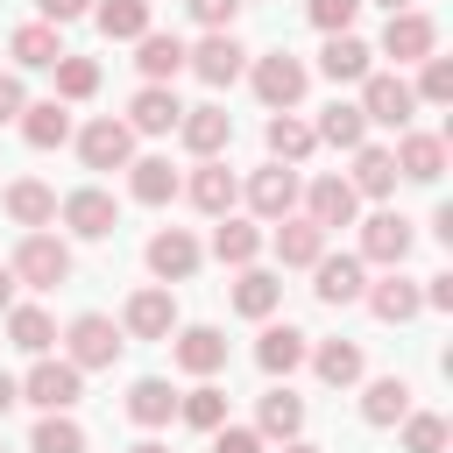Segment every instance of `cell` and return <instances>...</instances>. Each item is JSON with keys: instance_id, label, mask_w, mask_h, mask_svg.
<instances>
[{"instance_id": "1", "label": "cell", "mask_w": 453, "mask_h": 453, "mask_svg": "<svg viewBox=\"0 0 453 453\" xmlns=\"http://www.w3.org/2000/svg\"><path fill=\"white\" fill-rule=\"evenodd\" d=\"M248 85H255V99H262L269 113H297L311 71H304V57H290V50H262V57L248 64Z\"/></svg>"}, {"instance_id": "2", "label": "cell", "mask_w": 453, "mask_h": 453, "mask_svg": "<svg viewBox=\"0 0 453 453\" xmlns=\"http://www.w3.org/2000/svg\"><path fill=\"white\" fill-rule=\"evenodd\" d=\"M120 347H127V333H120L106 311H78V319L64 326V361H71L78 375H85V368H113Z\"/></svg>"}, {"instance_id": "3", "label": "cell", "mask_w": 453, "mask_h": 453, "mask_svg": "<svg viewBox=\"0 0 453 453\" xmlns=\"http://www.w3.org/2000/svg\"><path fill=\"white\" fill-rule=\"evenodd\" d=\"M14 283H28V290H57V283H71V241H57V234H21V248H14Z\"/></svg>"}, {"instance_id": "4", "label": "cell", "mask_w": 453, "mask_h": 453, "mask_svg": "<svg viewBox=\"0 0 453 453\" xmlns=\"http://www.w3.org/2000/svg\"><path fill=\"white\" fill-rule=\"evenodd\" d=\"M354 106H361V120H368V127H396V134H403V127H411V113H418V92H411L396 71H368Z\"/></svg>"}, {"instance_id": "5", "label": "cell", "mask_w": 453, "mask_h": 453, "mask_svg": "<svg viewBox=\"0 0 453 453\" xmlns=\"http://www.w3.org/2000/svg\"><path fill=\"white\" fill-rule=\"evenodd\" d=\"M411 248H418V226H411L403 212H389V205H382V212H368V219H361V248H354L361 262H375V269H403V262H411Z\"/></svg>"}, {"instance_id": "6", "label": "cell", "mask_w": 453, "mask_h": 453, "mask_svg": "<svg viewBox=\"0 0 453 453\" xmlns=\"http://www.w3.org/2000/svg\"><path fill=\"white\" fill-rule=\"evenodd\" d=\"M184 71H198L212 92H226V85L248 71V50L234 42V28H212V35H198V42L184 50Z\"/></svg>"}, {"instance_id": "7", "label": "cell", "mask_w": 453, "mask_h": 453, "mask_svg": "<svg viewBox=\"0 0 453 453\" xmlns=\"http://www.w3.org/2000/svg\"><path fill=\"white\" fill-rule=\"evenodd\" d=\"M297 198H304V184H297V170H290V163H262V170L248 177V212H255L262 226L290 219V212H297Z\"/></svg>"}, {"instance_id": "8", "label": "cell", "mask_w": 453, "mask_h": 453, "mask_svg": "<svg viewBox=\"0 0 453 453\" xmlns=\"http://www.w3.org/2000/svg\"><path fill=\"white\" fill-rule=\"evenodd\" d=\"M57 219H64L78 241H106V234L120 226V205H113V191H99V184H78L71 198H57Z\"/></svg>"}, {"instance_id": "9", "label": "cell", "mask_w": 453, "mask_h": 453, "mask_svg": "<svg viewBox=\"0 0 453 453\" xmlns=\"http://www.w3.org/2000/svg\"><path fill=\"white\" fill-rule=\"evenodd\" d=\"M78 396H85V375H78L71 361H50V354H42V361L21 375V403H35V411H71Z\"/></svg>"}, {"instance_id": "10", "label": "cell", "mask_w": 453, "mask_h": 453, "mask_svg": "<svg viewBox=\"0 0 453 453\" xmlns=\"http://www.w3.org/2000/svg\"><path fill=\"white\" fill-rule=\"evenodd\" d=\"M382 57H396V64H425V57H439V21L418 14V7L389 14V21H382Z\"/></svg>"}, {"instance_id": "11", "label": "cell", "mask_w": 453, "mask_h": 453, "mask_svg": "<svg viewBox=\"0 0 453 453\" xmlns=\"http://www.w3.org/2000/svg\"><path fill=\"white\" fill-rule=\"evenodd\" d=\"M78 156H85V170H127V163H134V134H127V120H113V113L85 120V127H78Z\"/></svg>"}, {"instance_id": "12", "label": "cell", "mask_w": 453, "mask_h": 453, "mask_svg": "<svg viewBox=\"0 0 453 453\" xmlns=\"http://www.w3.org/2000/svg\"><path fill=\"white\" fill-rule=\"evenodd\" d=\"M142 262H149L156 283H191V276H198V241H191L184 226H156L149 248H142Z\"/></svg>"}, {"instance_id": "13", "label": "cell", "mask_w": 453, "mask_h": 453, "mask_svg": "<svg viewBox=\"0 0 453 453\" xmlns=\"http://www.w3.org/2000/svg\"><path fill=\"white\" fill-rule=\"evenodd\" d=\"M361 290H368V262L361 255H319L311 262V297L319 304H361Z\"/></svg>"}, {"instance_id": "14", "label": "cell", "mask_w": 453, "mask_h": 453, "mask_svg": "<svg viewBox=\"0 0 453 453\" xmlns=\"http://www.w3.org/2000/svg\"><path fill=\"white\" fill-rule=\"evenodd\" d=\"M120 333H127V340H170V333H177V297H170V283L134 290L127 311H120Z\"/></svg>"}, {"instance_id": "15", "label": "cell", "mask_w": 453, "mask_h": 453, "mask_svg": "<svg viewBox=\"0 0 453 453\" xmlns=\"http://www.w3.org/2000/svg\"><path fill=\"white\" fill-rule=\"evenodd\" d=\"M177 142L198 156V163H212V156H226V142H234V113L226 106H184V120H177Z\"/></svg>"}, {"instance_id": "16", "label": "cell", "mask_w": 453, "mask_h": 453, "mask_svg": "<svg viewBox=\"0 0 453 453\" xmlns=\"http://www.w3.org/2000/svg\"><path fill=\"white\" fill-rule=\"evenodd\" d=\"M354 212H361V198H354V184H347V177H311V191H304V219H311L319 234L354 226Z\"/></svg>"}, {"instance_id": "17", "label": "cell", "mask_w": 453, "mask_h": 453, "mask_svg": "<svg viewBox=\"0 0 453 453\" xmlns=\"http://www.w3.org/2000/svg\"><path fill=\"white\" fill-rule=\"evenodd\" d=\"M361 297H368V311H375L382 326H411V319L425 311V297H418V276H403V269H382V283H368Z\"/></svg>"}, {"instance_id": "18", "label": "cell", "mask_w": 453, "mask_h": 453, "mask_svg": "<svg viewBox=\"0 0 453 453\" xmlns=\"http://www.w3.org/2000/svg\"><path fill=\"white\" fill-rule=\"evenodd\" d=\"M177 120H184V99L170 85H142L127 99V134H177Z\"/></svg>"}, {"instance_id": "19", "label": "cell", "mask_w": 453, "mask_h": 453, "mask_svg": "<svg viewBox=\"0 0 453 453\" xmlns=\"http://www.w3.org/2000/svg\"><path fill=\"white\" fill-rule=\"evenodd\" d=\"M389 156H396V177H411V184H439V170H446V134H418V127H403Z\"/></svg>"}, {"instance_id": "20", "label": "cell", "mask_w": 453, "mask_h": 453, "mask_svg": "<svg viewBox=\"0 0 453 453\" xmlns=\"http://www.w3.org/2000/svg\"><path fill=\"white\" fill-rule=\"evenodd\" d=\"M184 198H191V205H198L205 219H226V212H234V198H241V177H234V170H226V163L212 156V163H198V170H191Z\"/></svg>"}, {"instance_id": "21", "label": "cell", "mask_w": 453, "mask_h": 453, "mask_svg": "<svg viewBox=\"0 0 453 453\" xmlns=\"http://www.w3.org/2000/svg\"><path fill=\"white\" fill-rule=\"evenodd\" d=\"M170 354H177V368H184V375H198V382H212V375L226 368V333H219V326H184Z\"/></svg>"}, {"instance_id": "22", "label": "cell", "mask_w": 453, "mask_h": 453, "mask_svg": "<svg viewBox=\"0 0 453 453\" xmlns=\"http://www.w3.org/2000/svg\"><path fill=\"white\" fill-rule=\"evenodd\" d=\"M319 71L333 78V85H361L368 71H375V50L347 28V35H326V50H319Z\"/></svg>"}, {"instance_id": "23", "label": "cell", "mask_w": 453, "mask_h": 453, "mask_svg": "<svg viewBox=\"0 0 453 453\" xmlns=\"http://www.w3.org/2000/svg\"><path fill=\"white\" fill-rule=\"evenodd\" d=\"M0 205H7V219H14V226H28V234L57 219V191H50L42 177H14V184L0 191Z\"/></svg>"}, {"instance_id": "24", "label": "cell", "mask_w": 453, "mask_h": 453, "mask_svg": "<svg viewBox=\"0 0 453 453\" xmlns=\"http://www.w3.org/2000/svg\"><path fill=\"white\" fill-rule=\"evenodd\" d=\"M411 396H418V389H411L403 375H375V382L361 389V418H368L375 432H389V425L411 418Z\"/></svg>"}, {"instance_id": "25", "label": "cell", "mask_w": 453, "mask_h": 453, "mask_svg": "<svg viewBox=\"0 0 453 453\" xmlns=\"http://www.w3.org/2000/svg\"><path fill=\"white\" fill-rule=\"evenodd\" d=\"M7 57H14L21 71H50V64L71 57V50H64V35H57L50 21H21V28L7 35Z\"/></svg>"}, {"instance_id": "26", "label": "cell", "mask_w": 453, "mask_h": 453, "mask_svg": "<svg viewBox=\"0 0 453 453\" xmlns=\"http://www.w3.org/2000/svg\"><path fill=\"white\" fill-rule=\"evenodd\" d=\"M21 142L28 149H64L71 142V106L64 99H28L21 106Z\"/></svg>"}, {"instance_id": "27", "label": "cell", "mask_w": 453, "mask_h": 453, "mask_svg": "<svg viewBox=\"0 0 453 453\" xmlns=\"http://www.w3.org/2000/svg\"><path fill=\"white\" fill-rule=\"evenodd\" d=\"M184 184H177V170H170V156H134L127 163V198L134 205H170Z\"/></svg>"}, {"instance_id": "28", "label": "cell", "mask_w": 453, "mask_h": 453, "mask_svg": "<svg viewBox=\"0 0 453 453\" xmlns=\"http://www.w3.org/2000/svg\"><path fill=\"white\" fill-rule=\"evenodd\" d=\"M269 248H276L283 269H311V262L326 255V234H319L304 212H290V219H276V241H269Z\"/></svg>"}, {"instance_id": "29", "label": "cell", "mask_w": 453, "mask_h": 453, "mask_svg": "<svg viewBox=\"0 0 453 453\" xmlns=\"http://www.w3.org/2000/svg\"><path fill=\"white\" fill-rule=\"evenodd\" d=\"M304 354H311V340H304L297 326H262V340H255L262 375H297V368H304Z\"/></svg>"}, {"instance_id": "30", "label": "cell", "mask_w": 453, "mask_h": 453, "mask_svg": "<svg viewBox=\"0 0 453 453\" xmlns=\"http://www.w3.org/2000/svg\"><path fill=\"white\" fill-rule=\"evenodd\" d=\"M262 142H269V163H304L311 149H319V134H311V120H297V113H269V127H262Z\"/></svg>"}, {"instance_id": "31", "label": "cell", "mask_w": 453, "mask_h": 453, "mask_svg": "<svg viewBox=\"0 0 453 453\" xmlns=\"http://www.w3.org/2000/svg\"><path fill=\"white\" fill-rule=\"evenodd\" d=\"M347 184H354V198H389V191H396V156H389V149H375V142H361V149H354Z\"/></svg>"}, {"instance_id": "32", "label": "cell", "mask_w": 453, "mask_h": 453, "mask_svg": "<svg viewBox=\"0 0 453 453\" xmlns=\"http://www.w3.org/2000/svg\"><path fill=\"white\" fill-rule=\"evenodd\" d=\"M255 432H262V439H304V396H297L290 382L269 389L262 411H255Z\"/></svg>"}, {"instance_id": "33", "label": "cell", "mask_w": 453, "mask_h": 453, "mask_svg": "<svg viewBox=\"0 0 453 453\" xmlns=\"http://www.w3.org/2000/svg\"><path fill=\"white\" fill-rule=\"evenodd\" d=\"M212 255H219L226 269H255V255H262V226H255V219H234V212H226V219L212 226Z\"/></svg>"}, {"instance_id": "34", "label": "cell", "mask_w": 453, "mask_h": 453, "mask_svg": "<svg viewBox=\"0 0 453 453\" xmlns=\"http://www.w3.org/2000/svg\"><path fill=\"white\" fill-rule=\"evenodd\" d=\"M304 361L319 368V382H326V389H347V382H361V368H368L354 340H319V347H311Z\"/></svg>"}, {"instance_id": "35", "label": "cell", "mask_w": 453, "mask_h": 453, "mask_svg": "<svg viewBox=\"0 0 453 453\" xmlns=\"http://www.w3.org/2000/svg\"><path fill=\"white\" fill-rule=\"evenodd\" d=\"M127 418H134L142 432H156V425H170V418H177V389H170L163 375H142V382L127 389Z\"/></svg>"}, {"instance_id": "36", "label": "cell", "mask_w": 453, "mask_h": 453, "mask_svg": "<svg viewBox=\"0 0 453 453\" xmlns=\"http://www.w3.org/2000/svg\"><path fill=\"white\" fill-rule=\"evenodd\" d=\"M92 21L106 42H142L149 35V0H92Z\"/></svg>"}, {"instance_id": "37", "label": "cell", "mask_w": 453, "mask_h": 453, "mask_svg": "<svg viewBox=\"0 0 453 453\" xmlns=\"http://www.w3.org/2000/svg\"><path fill=\"white\" fill-rule=\"evenodd\" d=\"M134 64H142V78H149V85H170V78L184 71V42H177V35H163V28H149V35L134 42Z\"/></svg>"}, {"instance_id": "38", "label": "cell", "mask_w": 453, "mask_h": 453, "mask_svg": "<svg viewBox=\"0 0 453 453\" xmlns=\"http://www.w3.org/2000/svg\"><path fill=\"white\" fill-rule=\"evenodd\" d=\"M7 340L21 347V354H50V340H57V319L42 311V304H7Z\"/></svg>"}, {"instance_id": "39", "label": "cell", "mask_w": 453, "mask_h": 453, "mask_svg": "<svg viewBox=\"0 0 453 453\" xmlns=\"http://www.w3.org/2000/svg\"><path fill=\"white\" fill-rule=\"evenodd\" d=\"M311 134H319L326 149H347V156H354V149L368 142V120H361V106H347V99H333V106L319 113V127H311Z\"/></svg>"}, {"instance_id": "40", "label": "cell", "mask_w": 453, "mask_h": 453, "mask_svg": "<svg viewBox=\"0 0 453 453\" xmlns=\"http://www.w3.org/2000/svg\"><path fill=\"white\" fill-rule=\"evenodd\" d=\"M276 304H283V283H276L269 269H241V276H234V311H241V319H269Z\"/></svg>"}, {"instance_id": "41", "label": "cell", "mask_w": 453, "mask_h": 453, "mask_svg": "<svg viewBox=\"0 0 453 453\" xmlns=\"http://www.w3.org/2000/svg\"><path fill=\"white\" fill-rule=\"evenodd\" d=\"M28 453H85V425L71 411H42L28 432Z\"/></svg>"}, {"instance_id": "42", "label": "cell", "mask_w": 453, "mask_h": 453, "mask_svg": "<svg viewBox=\"0 0 453 453\" xmlns=\"http://www.w3.org/2000/svg\"><path fill=\"white\" fill-rule=\"evenodd\" d=\"M177 418H184L191 432H219V425H226V389H212V382L184 389V396H177Z\"/></svg>"}, {"instance_id": "43", "label": "cell", "mask_w": 453, "mask_h": 453, "mask_svg": "<svg viewBox=\"0 0 453 453\" xmlns=\"http://www.w3.org/2000/svg\"><path fill=\"white\" fill-rule=\"evenodd\" d=\"M50 71H57V99H64V106H78V99L99 92V64H92V57H57Z\"/></svg>"}, {"instance_id": "44", "label": "cell", "mask_w": 453, "mask_h": 453, "mask_svg": "<svg viewBox=\"0 0 453 453\" xmlns=\"http://www.w3.org/2000/svg\"><path fill=\"white\" fill-rule=\"evenodd\" d=\"M403 453H446V418L439 411H411L403 418Z\"/></svg>"}, {"instance_id": "45", "label": "cell", "mask_w": 453, "mask_h": 453, "mask_svg": "<svg viewBox=\"0 0 453 453\" xmlns=\"http://www.w3.org/2000/svg\"><path fill=\"white\" fill-rule=\"evenodd\" d=\"M425 106H446L453 99V57H425V71H418V85H411Z\"/></svg>"}, {"instance_id": "46", "label": "cell", "mask_w": 453, "mask_h": 453, "mask_svg": "<svg viewBox=\"0 0 453 453\" xmlns=\"http://www.w3.org/2000/svg\"><path fill=\"white\" fill-rule=\"evenodd\" d=\"M304 14H311V28H319V35H347V28H354V14H361V0H304Z\"/></svg>"}, {"instance_id": "47", "label": "cell", "mask_w": 453, "mask_h": 453, "mask_svg": "<svg viewBox=\"0 0 453 453\" xmlns=\"http://www.w3.org/2000/svg\"><path fill=\"white\" fill-rule=\"evenodd\" d=\"M191 7V21L212 35V28H234V14H241V0H184Z\"/></svg>"}, {"instance_id": "48", "label": "cell", "mask_w": 453, "mask_h": 453, "mask_svg": "<svg viewBox=\"0 0 453 453\" xmlns=\"http://www.w3.org/2000/svg\"><path fill=\"white\" fill-rule=\"evenodd\" d=\"M262 446H269V439H262L255 425H219V432H212V453H262Z\"/></svg>"}, {"instance_id": "49", "label": "cell", "mask_w": 453, "mask_h": 453, "mask_svg": "<svg viewBox=\"0 0 453 453\" xmlns=\"http://www.w3.org/2000/svg\"><path fill=\"white\" fill-rule=\"evenodd\" d=\"M432 311H453V269H439V276H425V290H418Z\"/></svg>"}, {"instance_id": "50", "label": "cell", "mask_w": 453, "mask_h": 453, "mask_svg": "<svg viewBox=\"0 0 453 453\" xmlns=\"http://www.w3.org/2000/svg\"><path fill=\"white\" fill-rule=\"evenodd\" d=\"M21 106H28L21 78H14V71H0V120H21Z\"/></svg>"}, {"instance_id": "51", "label": "cell", "mask_w": 453, "mask_h": 453, "mask_svg": "<svg viewBox=\"0 0 453 453\" xmlns=\"http://www.w3.org/2000/svg\"><path fill=\"white\" fill-rule=\"evenodd\" d=\"M35 7H42V21H50V28H64V21L92 14V0H35Z\"/></svg>"}, {"instance_id": "52", "label": "cell", "mask_w": 453, "mask_h": 453, "mask_svg": "<svg viewBox=\"0 0 453 453\" xmlns=\"http://www.w3.org/2000/svg\"><path fill=\"white\" fill-rule=\"evenodd\" d=\"M14 403H21V382H14V375H7V368H0V418H7V411H14Z\"/></svg>"}, {"instance_id": "53", "label": "cell", "mask_w": 453, "mask_h": 453, "mask_svg": "<svg viewBox=\"0 0 453 453\" xmlns=\"http://www.w3.org/2000/svg\"><path fill=\"white\" fill-rule=\"evenodd\" d=\"M14 290H21V283H14V269H7V262H0V311H7V304H14Z\"/></svg>"}, {"instance_id": "54", "label": "cell", "mask_w": 453, "mask_h": 453, "mask_svg": "<svg viewBox=\"0 0 453 453\" xmlns=\"http://www.w3.org/2000/svg\"><path fill=\"white\" fill-rule=\"evenodd\" d=\"M283 453H326V446H311V439H283Z\"/></svg>"}, {"instance_id": "55", "label": "cell", "mask_w": 453, "mask_h": 453, "mask_svg": "<svg viewBox=\"0 0 453 453\" xmlns=\"http://www.w3.org/2000/svg\"><path fill=\"white\" fill-rule=\"evenodd\" d=\"M127 453H170V446H163V439H134Z\"/></svg>"}, {"instance_id": "56", "label": "cell", "mask_w": 453, "mask_h": 453, "mask_svg": "<svg viewBox=\"0 0 453 453\" xmlns=\"http://www.w3.org/2000/svg\"><path fill=\"white\" fill-rule=\"evenodd\" d=\"M375 7H389V14H403V7H411V0H375Z\"/></svg>"}]
</instances>
